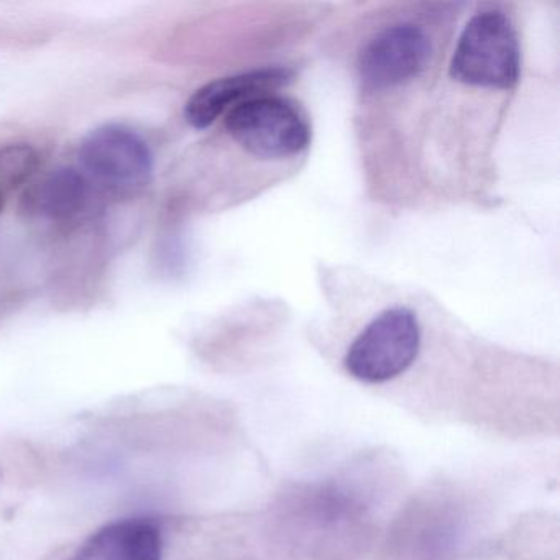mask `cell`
Listing matches in <instances>:
<instances>
[{"label": "cell", "mask_w": 560, "mask_h": 560, "mask_svg": "<svg viewBox=\"0 0 560 560\" xmlns=\"http://www.w3.org/2000/svg\"><path fill=\"white\" fill-rule=\"evenodd\" d=\"M225 129L250 155L283 160L304 152L311 143L306 114L287 97L264 94L229 110Z\"/></svg>", "instance_id": "cell-3"}, {"label": "cell", "mask_w": 560, "mask_h": 560, "mask_svg": "<svg viewBox=\"0 0 560 560\" xmlns=\"http://www.w3.org/2000/svg\"><path fill=\"white\" fill-rule=\"evenodd\" d=\"M162 527L152 517H124L88 536L70 560H165Z\"/></svg>", "instance_id": "cell-7"}, {"label": "cell", "mask_w": 560, "mask_h": 560, "mask_svg": "<svg viewBox=\"0 0 560 560\" xmlns=\"http://www.w3.org/2000/svg\"><path fill=\"white\" fill-rule=\"evenodd\" d=\"M421 347L418 317L406 307L383 311L347 350V372L365 383L396 378L415 362Z\"/></svg>", "instance_id": "cell-4"}, {"label": "cell", "mask_w": 560, "mask_h": 560, "mask_svg": "<svg viewBox=\"0 0 560 560\" xmlns=\"http://www.w3.org/2000/svg\"><path fill=\"white\" fill-rule=\"evenodd\" d=\"M38 168V153L31 145L18 143L0 150V188H18Z\"/></svg>", "instance_id": "cell-9"}, {"label": "cell", "mask_w": 560, "mask_h": 560, "mask_svg": "<svg viewBox=\"0 0 560 560\" xmlns=\"http://www.w3.org/2000/svg\"><path fill=\"white\" fill-rule=\"evenodd\" d=\"M96 189L80 168H57L32 183L24 211L51 224H71L90 212Z\"/></svg>", "instance_id": "cell-8"}, {"label": "cell", "mask_w": 560, "mask_h": 560, "mask_svg": "<svg viewBox=\"0 0 560 560\" xmlns=\"http://www.w3.org/2000/svg\"><path fill=\"white\" fill-rule=\"evenodd\" d=\"M520 71V40L510 19L500 11L474 15L458 38L451 77L467 86L511 90Z\"/></svg>", "instance_id": "cell-1"}, {"label": "cell", "mask_w": 560, "mask_h": 560, "mask_svg": "<svg viewBox=\"0 0 560 560\" xmlns=\"http://www.w3.org/2000/svg\"><path fill=\"white\" fill-rule=\"evenodd\" d=\"M80 170L96 192L132 198L149 188L153 153L149 143L119 124L97 127L80 147Z\"/></svg>", "instance_id": "cell-2"}, {"label": "cell", "mask_w": 560, "mask_h": 560, "mask_svg": "<svg viewBox=\"0 0 560 560\" xmlns=\"http://www.w3.org/2000/svg\"><path fill=\"white\" fill-rule=\"evenodd\" d=\"M290 68H261L206 84L192 94L185 107V117L195 129H208L222 114L244 101L264 96L293 80Z\"/></svg>", "instance_id": "cell-6"}, {"label": "cell", "mask_w": 560, "mask_h": 560, "mask_svg": "<svg viewBox=\"0 0 560 560\" xmlns=\"http://www.w3.org/2000/svg\"><path fill=\"white\" fill-rule=\"evenodd\" d=\"M432 54L429 35L415 24H395L376 34L359 57V74L369 90H389L418 78Z\"/></svg>", "instance_id": "cell-5"}]
</instances>
